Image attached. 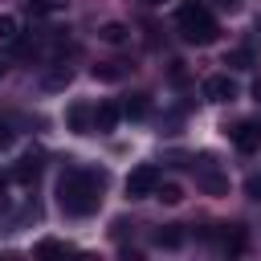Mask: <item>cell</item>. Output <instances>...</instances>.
<instances>
[{
	"mask_svg": "<svg viewBox=\"0 0 261 261\" xmlns=\"http://www.w3.org/2000/svg\"><path fill=\"white\" fill-rule=\"evenodd\" d=\"M143 4H167V0H143Z\"/></svg>",
	"mask_w": 261,
	"mask_h": 261,
	"instance_id": "d4e9b609",
	"label": "cell"
},
{
	"mask_svg": "<svg viewBox=\"0 0 261 261\" xmlns=\"http://www.w3.org/2000/svg\"><path fill=\"white\" fill-rule=\"evenodd\" d=\"M69 82H73V69H69L65 61H57V65H53V69L41 77V90H49V94H53V90H65Z\"/></svg>",
	"mask_w": 261,
	"mask_h": 261,
	"instance_id": "52a82bcc",
	"label": "cell"
},
{
	"mask_svg": "<svg viewBox=\"0 0 261 261\" xmlns=\"http://www.w3.org/2000/svg\"><path fill=\"white\" fill-rule=\"evenodd\" d=\"M155 200H163V204H179V200H184V188H179V184H163V179H159Z\"/></svg>",
	"mask_w": 261,
	"mask_h": 261,
	"instance_id": "9a60e30c",
	"label": "cell"
},
{
	"mask_svg": "<svg viewBox=\"0 0 261 261\" xmlns=\"http://www.w3.org/2000/svg\"><path fill=\"white\" fill-rule=\"evenodd\" d=\"M8 204H12V200H8V184H4V175H0V212H8Z\"/></svg>",
	"mask_w": 261,
	"mask_h": 261,
	"instance_id": "7402d4cb",
	"label": "cell"
},
{
	"mask_svg": "<svg viewBox=\"0 0 261 261\" xmlns=\"http://www.w3.org/2000/svg\"><path fill=\"white\" fill-rule=\"evenodd\" d=\"M0 73H4V57H0Z\"/></svg>",
	"mask_w": 261,
	"mask_h": 261,
	"instance_id": "484cf974",
	"label": "cell"
},
{
	"mask_svg": "<svg viewBox=\"0 0 261 261\" xmlns=\"http://www.w3.org/2000/svg\"><path fill=\"white\" fill-rule=\"evenodd\" d=\"M175 24H179V37L188 45H212L216 41V20H212L208 4H179Z\"/></svg>",
	"mask_w": 261,
	"mask_h": 261,
	"instance_id": "7a4b0ae2",
	"label": "cell"
},
{
	"mask_svg": "<svg viewBox=\"0 0 261 261\" xmlns=\"http://www.w3.org/2000/svg\"><path fill=\"white\" fill-rule=\"evenodd\" d=\"M147 110H151V106H147V94H135V98L122 102V114H126V118H147Z\"/></svg>",
	"mask_w": 261,
	"mask_h": 261,
	"instance_id": "4fadbf2b",
	"label": "cell"
},
{
	"mask_svg": "<svg viewBox=\"0 0 261 261\" xmlns=\"http://www.w3.org/2000/svg\"><path fill=\"white\" fill-rule=\"evenodd\" d=\"M200 94L208 98V102H216V106H224V102H237V82L228 77V73H212V77H204V86H200Z\"/></svg>",
	"mask_w": 261,
	"mask_h": 261,
	"instance_id": "277c9868",
	"label": "cell"
},
{
	"mask_svg": "<svg viewBox=\"0 0 261 261\" xmlns=\"http://www.w3.org/2000/svg\"><path fill=\"white\" fill-rule=\"evenodd\" d=\"M37 253L41 257H53V253H69V245L57 241V237H45V241H37Z\"/></svg>",
	"mask_w": 261,
	"mask_h": 261,
	"instance_id": "e0dca14e",
	"label": "cell"
},
{
	"mask_svg": "<svg viewBox=\"0 0 261 261\" xmlns=\"http://www.w3.org/2000/svg\"><path fill=\"white\" fill-rule=\"evenodd\" d=\"M224 65H232V69H249V65H253V53H249V49H232V53L224 57Z\"/></svg>",
	"mask_w": 261,
	"mask_h": 261,
	"instance_id": "ac0fdd59",
	"label": "cell"
},
{
	"mask_svg": "<svg viewBox=\"0 0 261 261\" xmlns=\"http://www.w3.org/2000/svg\"><path fill=\"white\" fill-rule=\"evenodd\" d=\"M49 4H53V8H65V4H69V0H49Z\"/></svg>",
	"mask_w": 261,
	"mask_h": 261,
	"instance_id": "cb8c5ba5",
	"label": "cell"
},
{
	"mask_svg": "<svg viewBox=\"0 0 261 261\" xmlns=\"http://www.w3.org/2000/svg\"><path fill=\"white\" fill-rule=\"evenodd\" d=\"M155 188H159V167H151V163H139V167L126 175V196H130V200L155 196Z\"/></svg>",
	"mask_w": 261,
	"mask_h": 261,
	"instance_id": "3957f363",
	"label": "cell"
},
{
	"mask_svg": "<svg viewBox=\"0 0 261 261\" xmlns=\"http://www.w3.org/2000/svg\"><path fill=\"white\" fill-rule=\"evenodd\" d=\"M151 241H155V249H179V245H184V232H179V224H167V228H159Z\"/></svg>",
	"mask_w": 261,
	"mask_h": 261,
	"instance_id": "30bf717a",
	"label": "cell"
},
{
	"mask_svg": "<svg viewBox=\"0 0 261 261\" xmlns=\"http://www.w3.org/2000/svg\"><path fill=\"white\" fill-rule=\"evenodd\" d=\"M220 245H224V253H241V249H245V232H241V228H228V232L220 237Z\"/></svg>",
	"mask_w": 261,
	"mask_h": 261,
	"instance_id": "2e32d148",
	"label": "cell"
},
{
	"mask_svg": "<svg viewBox=\"0 0 261 261\" xmlns=\"http://www.w3.org/2000/svg\"><path fill=\"white\" fill-rule=\"evenodd\" d=\"M16 37H20V24H16V16H0V41H8V45H12Z\"/></svg>",
	"mask_w": 261,
	"mask_h": 261,
	"instance_id": "d6986e66",
	"label": "cell"
},
{
	"mask_svg": "<svg viewBox=\"0 0 261 261\" xmlns=\"http://www.w3.org/2000/svg\"><path fill=\"white\" fill-rule=\"evenodd\" d=\"M102 188H106V171L94 167H65L57 179V208L65 216H90L102 204Z\"/></svg>",
	"mask_w": 261,
	"mask_h": 261,
	"instance_id": "6da1fadb",
	"label": "cell"
},
{
	"mask_svg": "<svg viewBox=\"0 0 261 261\" xmlns=\"http://www.w3.org/2000/svg\"><path fill=\"white\" fill-rule=\"evenodd\" d=\"M253 98H257V102H261V77H257V82H253Z\"/></svg>",
	"mask_w": 261,
	"mask_h": 261,
	"instance_id": "603a6c76",
	"label": "cell"
},
{
	"mask_svg": "<svg viewBox=\"0 0 261 261\" xmlns=\"http://www.w3.org/2000/svg\"><path fill=\"white\" fill-rule=\"evenodd\" d=\"M65 118H69V130H77V135H90L94 130V106H86V102H73L65 110Z\"/></svg>",
	"mask_w": 261,
	"mask_h": 261,
	"instance_id": "5b68a950",
	"label": "cell"
},
{
	"mask_svg": "<svg viewBox=\"0 0 261 261\" xmlns=\"http://www.w3.org/2000/svg\"><path fill=\"white\" fill-rule=\"evenodd\" d=\"M196 184H200L208 196H224V192H228V179H224L220 171H212V167H200V171H196Z\"/></svg>",
	"mask_w": 261,
	"mask_h": 261,
	"instance_id": "ba28073f",
	"label": "cell"
},
{
	"mask_svg": "<svg viewBox=\"0 0 261 261\" xmlns=\"http://www.w3.org/2000/svg\"><path fill=\"white\" fill-rule=\"evenodd\" d=\"M122 77V65L118 61H102V65H94V82H118Z\"/></svg>",
	"mask_w": 261,
	"mask_h": 261,
	"instance_id": "5bb4252c",
	"label": "cell"
},
{
	"mask_svg": "<svg viewBox=\"0 0 261 261\" xmlns=\"http://www.w3.org/2000/svg\"><path fill=\"white\" fill-rule=\"evenodd\" d=\"M245 196L249 200H261V175H249L245 179Z\"/></svg>",
	"mask_w": 261,
	"mask_h": 261,
	"instance_id": "ffe728a7",
	"label": "cell"
},
{
	"mask_svg": "<svg viewBox=\"0 0 261 261\" xmlns=\"http://www.w3.org/2000/svg\"><path fill=\"white\" fill-rule=\"evenodd\" d=\"M118 114H122V110H118L114 102H98V106H94V130H98V135H110V130L118 126Z\"/></svg>",
	"mask_w": 261,
	"mask_h": 261,
	"instance_id": "8992f818",
	"label": "cell"
},
{
	"mask_svg": "<svg viewBox=\"0 0 261 261\" xmlns=\"http://www.w3.org/2000/svg\"><path fill=\"white\" fill-rule=\"evenodd\" d=\"M126 33H130V29H126L122 20H110V24H102V29H98V37H102V41H110V45H122V41H126Z\"/></svg>",
	"mask_w": 261,
	"mask_h": 261,
	"instance_id": "8fae6325",
	"label": "cell"
},
{
	"mask_svg": "<svg viewBox=\"0 0 261 261\" xmlns=\"http://www.w3.org/2000/svg\"><path fill=\"white\" fill-rule=\"evenodd\" d=\"M37 171H41V159H37V155H24V159L16 163V171H12V175H16L20 184H29V179H37Z\"/></svg>",
	"mask_w": 261,
	"mask_h": 261,
	"instance_id": "7c38bea8",
	"label": "cell"
},
{
	"mask_svg": "<svg viewBox=\"0 0 261 261\" xmlns=\"http://www.w3.org/2000/svg\"><path fill=\"white\" fill-rule=\"evenodd\" d=\"M216 8H220V12H241L245 0H216Z\"/></svg>",
	"mask_w": 261,
	"mask_h": 261,
	"instance_id": "44dd1931",
	"label": "cell"
},
{
	"mask_svg": "<svg viewBox=\"0 0 261 261\" xmlns=\"http://www.w3.org/2000/svg\"><path fill=\"white\" fill-rule=\"evenodd\" d=\"M232 143H237L241 151H253V147L261 143V130H257L253 122H241V126H232Z\"/></svg>",
	"mask_w": 261,
	"mask_h": 261,
	"instance_id": "9c48e42d",
	"label": "cell"
}]
</instances>
